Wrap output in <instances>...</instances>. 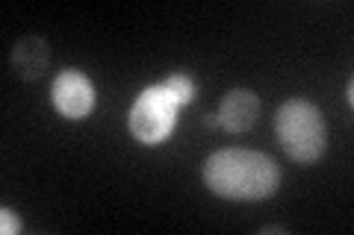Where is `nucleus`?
Segmentation results:
<instances>
[{"instance_id":"obj_1","label":"nucleus","mask_w":354,"mask_h":235,"mask_svg":"<svg viewBox=\"0 0 354 235\" xmlns=\"http://www.w3.org/2000/svg\"><path fill=\"white\" fill-rule=\"evenodd\" d=\"M204 183L213 194L227 200H263L278 192L281 171L266 153L230 147L207 159Z\"/></svg>"},{"instance_id":"obj_2","label":"nucleus","mask_w":354,"mask_h":235,"mask_svg":"<svg viewBox=\"0 0 354 235\" xmlns=\"http://www.w3.org/2000/svg\"><path fill=\"white\" fill-rule=\"evenodd\" d=\"M274 130H278V141L286 150V156L295 162H316L325 153V118L319 106L310 100L292 97L278 109L274 118Z\"/></svg>"},{"instance_id":"obj_3","label":"nucleus","mask_w":354,"mask_h":235,"mask_svg":"<svg viewBox=\"0 0 354 235\" xmlns=\"http://www.w3.org/2000/svg\"><path fill=\"white\" fill-rule=\"evenodd\" d=\"M127 124H130L133 139L142 144H160L169 139L177 124V103L169 94V88L165 85L145 88L136 97V103H133Z\"/></svg>"},{"instance_id":"obj_4","label":"nucleus","mask_w":354,"mask_h":235,"mask_svg":"<svg viewBox=\"0 0 354 235\" xmlns=\"http://www.w3.org/2000/svg\"><path fill=\"white\" fill-rule=\"evenodd\" d=\"M50 100H53V109H57L62 118L80 121L95 106V88L86 74L68 68V71H59V76L53 80Z\"/></svg>"},{"instance_id":"obj_5","label":"nucleus","mask_w":354,"mask_h":235,"mask_svg":"<svg viewBox=\"0 0 354 235\" xmlns=\"http://www.w3.org/2000/svg\"><path fill=\"white\" fill-rule=\"evenodd\" d=\"M260 115V100L251 88H234L227 92L218 106V124L227 132H245L254 127V121Z\"/></svg>"},{"instance_id":"obj_6","label":"nucleus","mask_w":354,"mask_h":235,"mask_svg":"<svg viewBox=\"0 0 354 235\" xmlns=\"http://www.w3.org/2000/svg\"><path fill=\"white\" fill-rule=\"evenodd\" d=\"M50 62L48 41L39 36H24L12 48V68L24 76V80H39Z\"/></svg>"},{"instance_id":"obj_7","label":"nucleus","mask_w":354,"mask_h":235,"mask_svg":"<svg viewBox=\"0 0 354 235\" xmlns=\"http://www.w3.org/2000/svg\"><path fill=\"white\" fill-rule=\"evenodd\" d=\"M162 85L169 88V94L174 97V103H177V106L189 103V100L195 97V83H192V80H189V76H186V74H180V71H177V74H171V76H169V80H165Z\"/></svg>"},{"instance_id":"obj_8","label":"nucleus","mask_w":354,"mask_h":235,"mask_svg":"<svg viewBox=\"0 0 354 235\" xmlns=\"http://www.w3.org/2000/svg\"><path fill=\"white\" fill-rule=\"evenodd\" d=\"M0 232L3 235H18L21 232V221H18V215L12 209H0Z\"/></svg>"},{"instance_id":"obj_9","label":"nucleus","mask_w":354,"mask_h":235,"mask_svg":"<svg viewBox=\"0 0 354 235\" xmlns=\"http://www.w3.org/2000/svg\"><path fill=\"white\" fill-rule=\"evenodd\" d=\"M260 232H263V235H272V232H286V227H263Z\"/></svg>"},{"instance_id":"obj_10","label":"nucleus","mask_w":354,"mask_h":235,"mask_svg":"<svg viewBox=\"0 0 354 235\" xmlns=\"http://www.w3.org/2000/svg\"><path fill=\"white\" fill-rule=\"evenodd\" d=\"M351 92H354V83L348 80V85H346V100H348V103H354V94Z\"/></svg>"},{"instance_id":"obj_11","label":"nucleus","mask_w":354,"mask_h":235,"mask_svg":"<svg viewBox=\"0 0 354 235\" xmlns=\"http://www.w3.org/2000/svg\"><path fill=\"white\" fill-rule=\"evenodd\" d=\"M207 127H218V115H207Z\"/></svg>"}]
</instances>
